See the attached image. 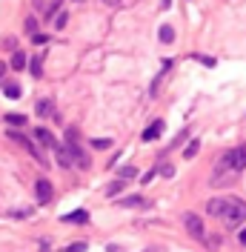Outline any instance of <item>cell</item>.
<instances>
[{
	"label": "cell",
	"mask_w": 246,
	"mask_h": 252,
	"mask_svg": "<svg viewBox=\"0 0 246 252\" xmlns=\"http://www.w3.org/2000/svg\"><path fill=\"white\" fill-rule=\"evenodd\" d=\"M206 212L212 218L223 220L226 229H238L246 220V201H238V198H212L206 204Z\"/></svg>",
	"instance_id": "obj_1"
},
{
	"label": "cell",
	"mask_w": 246,
	"mask_h": 252,
	"mask_svg": "<svg viewBox=\"0 0 246 252\" xmlns=\"http://www.w3.org/2000/svg\"><path fill=\"white\" fill-rule=\"evenodd\" d=\"M246 166V146H235V149H226L220 160L215 166V175H212V187H223L238 178V172Z\"/></svg>",
	"instance_id": "obj_2"
},
{
	"label": "cell",
	"mask_w": 246,
	"mask_h": 252,
	"mask_svg": "<svg viewBox=\"0 0 246 252\" xmlns=\"http://www.w3.org/2000/svg\"><path fill=\"white\" fill-rule=\"evenodd\" d=\"M184 226H186V232L195 238V241H203V238H206V229H203V218H198L195 212H186V215H184Z\"/></svg>",
	"instance_id": "obj_3"
},
{
	"label": "cell",
	"mask_w": 246,
	"mask_h": 252,
	"mask_svg": "<svg viewBox=\"0 0 246 252\" xmlns=\"http://www.w3.org/2000/svg\"><path fill=\"white\" fill-rule=\"evenodd\" d=\"M34 189H37V201H40V204H49V201L55 198V189H52V184H49L46 178H40Z\"/></svg>",
	"instance_id": "obj_4"
},
{
	"label": "cell",
	"mask_w": 246,
	"mask_h": 252,
	"mask_svg": "<svg viewBox=\"0 0 246 252\" xmlns=\"http://www.w3.org/2000/svg\"><path fill=\"white\" fill-rule=\"evenodd\" d=\"M55 155H58V163H61V166H66V169L75 163V158H72V152L66 149V143H63V146H61V143L55 146Z\"/></svg>",
	"instance_id": "obj_5"
},
{
	"label": "cell",
	"mask_w": 246,
	"mask_h": 252,
	"mask_svg": "<svg viewBox=\"0 0 246 252\" xmlns=\"http://www.w3.org/2000/svg\"><path fill=\"white\" fill-rule=\"evenodd\" d=\"M160 132H163V121H152L149 129H143V141H154V138H160Z\"/></svg>",
	"instance_id": "obj_6"
},
{
	"label": "cell",
	"mask_w": 246,
	"mask_h": 252,
	"mask_svg": "<svg viewBox=\"0 0 246 252\" xmlns=\"http://www.w3.org/2000/svg\"><path fill=\"white\" fill-rule=\"evenodd\" d=\"M9 66L17 69V72H23V69L29 66V55H26V52H15V55H12V61H9Z\"/></svg>",
	"instance_id": "obj_7"
},
{
	"label": "cell",
	"mask_w": 246,
	"mask_h": 252,
	"mask_svg": "<svg viewBox=\"0 0 246 252\" xmlns=\"http://www.w3.org/2000/svg\"><path fill=\"white\" fill-rule=\"evenodd\" d=\"M66 223H86L89 220V212L86 209H75V212H69V215H63Z\"/></svg>",
	"instance_id": "obj_8"
},
{
	"label": "cell",
	"mask_w": 246,
	"mask_h": 252,
	"mask_svg": "<svg viewBox=\"0 0 246 252\" xmlns=\"http://www.w3.org/2000/svg\"><path fill=\"white\" fill-rule=\"evenodd\" d=\"M34 138H37L40 143H46V146H52V149L58 146V143H55V138H52V132H49V129H34Z\"/></svg>",
	"instance_id": "obj_9"
},
{
	"label": "cell",
	"mask_w": 246,
	"mask_h": 252,
	"mask_svg": "<svg viewBox=\"0 0 246 252\" xmlns=\"http://www.w3.org/2000/svg\"><path fill=\"white\" fill-rule=\"evenodd\" d=\"M34 112H37L40 118H46V115H52V100H37V106H34Z\"/></svg>",
	"instance_id": "obj_10"
},
{
	"label": "cell",
	"mask_w": 246,
	"mask_h": 252,
	"mask_svg": "<svg viewBox=\"0 0 246 252\" xmlns=\"http://www.w3.org/2000/svg\"><path fill=\"white\" fill-rule=\"evenodd\" d=\"M31 75H34V78H40V75H43V58H31Z\"/></svg>",
	"instance_id": "obj_11"
},
{
	"label": "cell",
	"mask_w": 246,
	"mask_h": 252,
	"mask_svg": "<svg viewBox=\"0 0 246 252\" xmlns=\"http://www.w3.org/2000/svg\"><path fill=\"white\" fill-rule=\"evenodd\" d=\"M3 94L15 100V97H20V86H15V83H6V86H3Z\"/></svg>",
	"instance_id": "obj_12"
},
{
	"label": "cell",
	"mask_w": 246,
	"mask_h": 252,
	"mask_svg": "<svg viewBox=\"0 0 246 252\" xmlns=\"http://www.w3.org/2000/svg\"><path fill=\"white\" fill-rule=\"evenodd\" d=\"M160 40H163V43H172V40H175V29H172V26H160Z\"/></svg>",
	"instance_id": "obj_13"
},
{
	"label": "cell",
	"mask_w": 246,
	"mask_h": 252,
	"mask_svg": "<svg viewBox=\"0 0 246 252\" xmlns=\"http://www.w3.org/2000/svg\"><path fill=\"white\" fill-rule=\"evenodd\" d=\"M198 149H200V141H192V143H189V146L184 149V155L189 158V160H192V158L198 155Z\"/></svg>",
	"instance_id": "obj_14"
},
{
	"label": "cell",
	"mask_w": 246,
	"mask_h": 252,
	"mask_svg": "<svg viewBox=\"0 0 246 252\" xmlns=\"http://www.w3.org/2000/svg\"><path fill=\"white\" fill-rule=\"evenodd\" d=\"M118 175H121L123 181H129V178H135V175H138V169H135V166H121Z\"/></svg>",
	"instance_id": "obj_15"
},
{
	"label": "cell",
	"mask_w": 246,
	"mask_h": 252,
	"mask_svg": "<svg viewBox=\"0 0 246 252\" xmlns=\"http://www.w3.org/2000/svg\"><path fill=\"white\" fill-rule=\"evenodd\" d=\"M61 3L63 0H52V3H49V12H43V17H55V12L61 9Z\"/></svg>",
	"instance_id": "obj_16"
},
{
	"label": "cell",
	"mask_w": 246,
	"mask_h": 252,
	"mask_svg": "<svg viewBox=\"0 0 246 252\" xmlns=\"http://www.w3.org/2000/svg\"><path fill=\"white\" fill-rule=\"evenodd\" d=\"M123 189V181H115V184H109V189H106V195H118Z\"/></svg>",
	"instance_id": "obj_17"
},
{
	"label": "cell",
	"mask_w": 246,
	"mask_h": 252,
	"mask_svg": "<svg viewBox=\"0 0 246 252\" xmlns=\"http://www.w3.org/2000/svg\"><path fill=\"white\" fill-rule=\"evenodd\" d=\"M6 121H9V124H26V115H6Z\"/></svg>",
	"instance_id": "obj_18"
},
{
	"label": "cell",
	"mask_w": 246,
	"mask_h": 252,
	"mask_svg": "<svg viewBox=\"0 0 246 252\" xmlns=\"http://www.w3.org/2000/svg\"><path fill=\"white\" fill-rule=\"evenodd\" d=\"M31 40H34L37 46H43V43L49 40V34H43V32H37V34H31Z\"/></svg>",
	"instance_id": "obj_19"
},
{
	"label": "cell",
	"mask_w": 246,
	"mask_h": 252,
	"mask_svg": "<svg viewBox=\"0 0 246 252\" xmlns=\"http://www.w3.org/2000/svg\"><path fill=\"white\" fill-rule=\"evenodd\" d=\"M26 32H29V34H37V23H34V17H26Z\"/></svg>",
	"instance_id": "obj_20"
},
{
	"label": "cell",
	"mask_w": 246,
	"mask_h": 252,
	"mask_svg": "<svg viewBox=\"0 0 246 252\" xmlns=\"http://www.w3.org/2000/svg\"><path fill=\"white\" fill-rule=\"evenodd\" d=\"M123 206H140L143 204V198H138V195H135V198H126V201H121Z\"/></svg>",
	"instance_id": "obj_21"
},
{
	"label": "cell",
	"mask_w": 246,
	"mask_h": 252,
	"mask_svg": "<svg viewBox=\"0 0 246 252\" xmlns=\"http://www.w3.org/2000/svg\"><path fill=\"white\" fill-rule=\"evenodd\" d=\"M92 146H94V149H106V146H109V141H106V138H94V141H92Z\"/></svg>",
	"instance_id": "obj_22"
},
{
	"label": "cell",
	"mask_w": 246,
	"mask_h": 252,
	"mask_svg": "<svg viewBox=\"0 0 246 252\" xmlns=\"http://www.w3.org/2000/svg\"><path fill=\"white\" fill-rule=\"evenodd\" d=\"M195 61L206 63V66H215V61H212V58H206V55H195Z\"/></svg>",
	"instance_id": "obj_23"
},
{
	"label": "cell",
	"mask_w": 246,
	"mask_h": 252,
	"mask_svg": "<svg viewBox=\"0 0 246 252\" xmlns=\"http://www.w3.org/2000/svg\"><path fill=\"white\" fill-rule=\"evenodd\" d=\"M66 20H69V15H66V12H63V15L58 17V20H55V26H58V29H63V26H66Z\"/></svg>",
	"instance_id": "obj_24"
},
{
	"label": "cell",
	"mask_w": 246,
	"mask_h": 252,
	"mask_svg": "<svg viewBox=\"0 0 246 252\" xmlns=\"http://www.w3.org/2000/svg\"><path fill=\"white\" fill-rule=\"evenodd\" d=\"M86 250V244H72V247H69V252H83Z\"/></svg>",
	"instance_id": "obj_25"
},
{
	"label": "cell",
	"mask_w": 246,
	"mask_h": 252,
	"mask_svg": "<svg viewBox=\"0 0 246 252\" xmlns=\"http://www.w3.org/2000/svg\"><path fill=\"white\" fill-rule=\"evenodd\" d=\"M106 6H121V0H103Z\"/></svg>",
	"instance_id": "obj_26"
},
{
	"label": "cell",
	"mask_w": 246,
	"mask_h": 252,
	"mask_svg": "<svg viewBox=\"0 0 246 252\" xmlns=\"http://www.w3.org/2000/svg\"><path fill=\"white\" fill-rule=\"evenodd\" d=\"M241 244L246 247V229H241Z\"/></svg>",
	"instance_id": "obj_27"
},
{
	"label": "cell",
	"mask_w": 246,
	"mask_h": 252,
	"mask_svg": "<svg viewBox=\"0 0 246 252\" xmlns=\"http://www.w3.org/2000/svg\"><path fill=\"white\" fill-rule=\"evenodd\" d=\"M3 72H6V63H0V78H3Z\"/></svg>",
	"instance_id": "obj_28"
}]
</instances>
